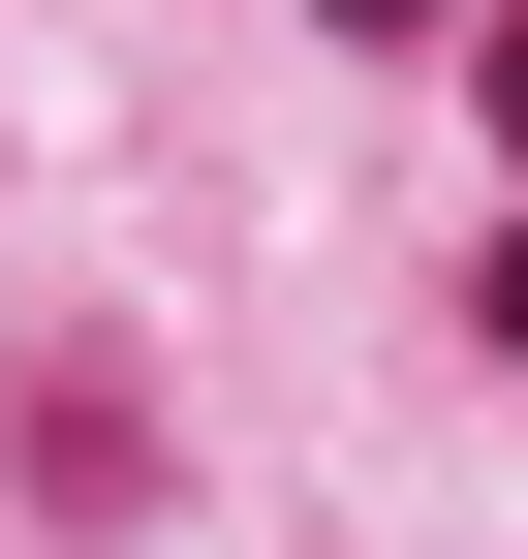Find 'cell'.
<instances>
[{
	"label": "cell",
	"instance_id": "1",
	"mask_svg": "<svg viewBox=\"0 0 528 559\" xmlns=\"http://www.w3.org/2000/svg\"><path fill=\"white\" fill-rule=\"evenodd\" d=\"M0 466H32L62 528H124V498H156V404H124V373H32V404H0Z\"/></svg>",
	"mask_w": 528,
	"mask_h": 559
},
{
	"label": "cell",
	"instance_id": "2",
	"mask_svg": "<svg viewBox=\"0 0 528 559\" xmlns=\"http://www.w3.org/2000/svg\"><path fill=\"white\" fill-rule=\"evenodd\" d=\"M467 94H497V156H528V0H497V32H467Z\"/></svg>",
	"mask_w": 528,
	"mask_h": 559
},
{
	"label": "cell",
	"instance_id": "3",
	"mask_svg": "<svg viewBox=\"0 0 528 559\" xmlns=\"http://www.w3.org/2000/svg\"><path fill=\"white\" fill-rule=\"evenodd\" d=\"M467 311H497V373H528V218H497V249H467Z\"/></svg>",
	"mask_w": 528,
	"mask_h": 559
},
{
	"label": "cell",
	"instance_id": "4",
	"mask_svg": "<svg viewBox=\"0 0 528 559\" xmlns=\"http://www.w3.org/2000/svg\"><path fill=\"white\" fill-rule=\"evenodd\" d=\"M311 32H467V0H311Z\"/></svg>",
	"mask_w": 528,
	"mask_h": 559
}]
</instances>
